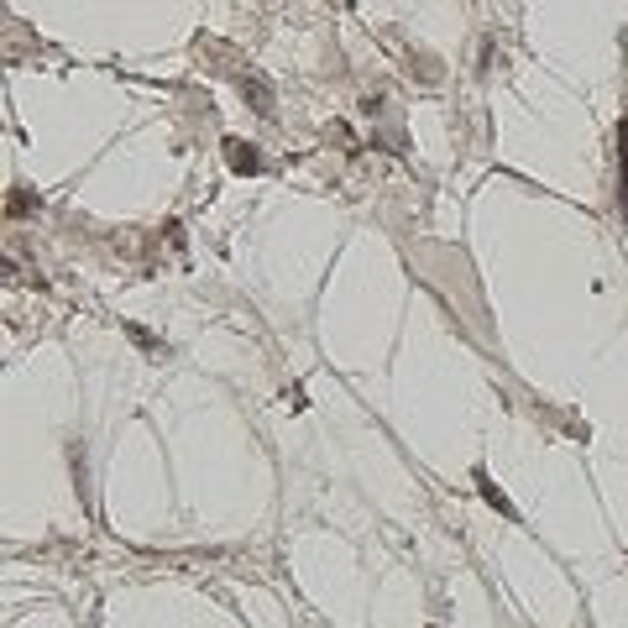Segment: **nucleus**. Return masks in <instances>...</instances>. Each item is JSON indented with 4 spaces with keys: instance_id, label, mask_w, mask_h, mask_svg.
Segmentation results:
<instances>
[{
    "instance_id": "obj_1",
    "label": "nucleus",
    "mask_w": 628,
    "mask_h": 628,
    "mask_svg": "<svg viewBox=\"0 0 628 628\" xmlns=\"http://www.w3.org/2000/svg\"><path fill=\"white\" fill-rule=\"evenodd\" d=\"M623 210H628V120H623Z\"/></svg>"
}]
</instances>
